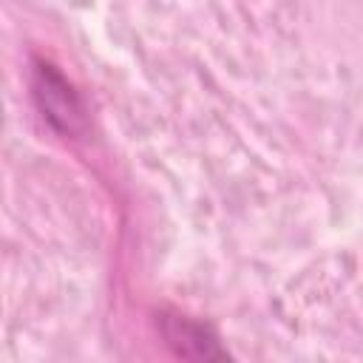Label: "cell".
Here are the masks:
<instances>
[{
  "instance_id": "cell-2",
  "label": "cell",
  "mask_w": 363,
  "mask_h": 363,
  "mask_svg": "<svg viewBox=\"0 0 363 363\" xmlns=\"http://www.w3.org/2000/svg\"><path fill=\"white\" fill-rule=\"evenodd\" d=\"M164 337L173 346V352L182 357H204V360L224 357V352L218 349V340L210 335L207 326L179 318V315L164 320Z\"/></svg>"
},
{
  "instance_id": "cell-1",
  "label": "cell",
  "mask_w": 363,
  "mask_h": 363,
  "mask_svg": "<svg viewBox=\"0 0 363 363\" xmlns=\"http://www.w3.org/2000/svg\"><path fill=\"white\" fill-rule=\"evenodd\" d=\"M31 94L40 113L62 136H79L85 130V108L71 82L51 65L37 60L31 71Z\"/></svg>"
}]
</instances>
